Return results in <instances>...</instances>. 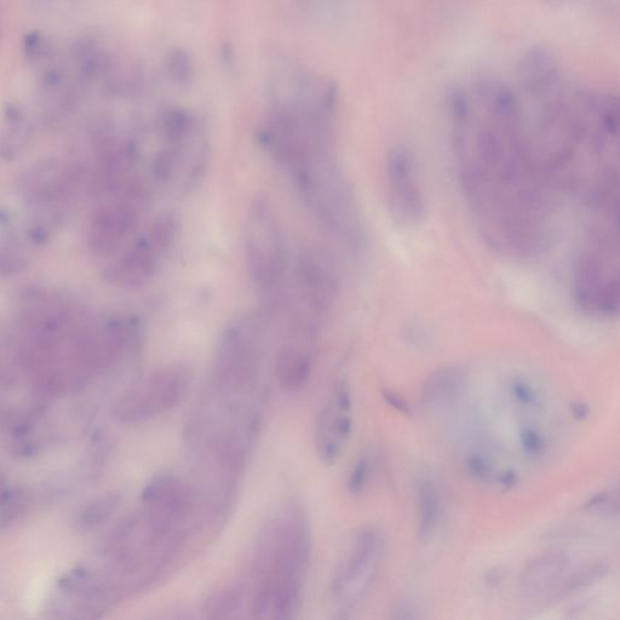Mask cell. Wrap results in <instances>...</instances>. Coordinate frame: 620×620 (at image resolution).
Returning a JSON list of instances; mask_svg holds the SVG:
<instances>
[{"label": "cell", "mask_w": 620, "mask_h": 620, "mask_svg": "<svg viewBox=\"0 0 620 620\" xmlns=\"http://www.w3.org/2000/svg\"><path fill=\"white\" fill-rule=\"evenodd\" d=\"M453 143L464 198L482 238L515 258H531L550 239L551 185L515 95L482 85L453 103Z\"/></svg>", "instance_id": "6da1fadb"}, {"label": "cell", "mask_w": 620, "mask_h": 620, "mask_svg": "<svg viewBox=\"0 0 620 620\" xmlns=\"http://www.w3.org/2000/svg\"><path fill=\"white\" fill-rule=\"evenodd\" d=\"M312 554L307 515L289 505L258 533L252 572L251 612L258 619H292L300 608Z\"/></svg>", "instance_id": "7a4b0ae2"}, {"label": "cell", "mask_w": 620, "mask_h": 620, "mask_svg": "<svg viewBox=\"0 0 620 620\" xmlns=\"http://www.w3.org/2000/svg\"><path fill=\"white\" fill-rule=\"evenodd\" d=\"M304 203L350 251L365 249V229L352 188L327 149L309 154L290 170Z\"/></svg>", "instance_id": "3957f363"}, {"label": "cell", "mask_w": 620, "mask_h": 620, "mask_svg": "<svg viewBox=\"0 0 620 620\" xmlns=\"http://www.w3.org/2000/svg\"><path fill=\"white\" fill-rule=\"evenodd\" d=\"M600 222L591 229L579 260L574 290L579 306L596 317L618 312V225L617 214L599 212Z\"/></svg>", "instance_id": "277c9868"}, {"label": "cell", "mask_w": 620, "mask_h": 620, "mask_svg": "<svg viewBox=\"0 0 620 620\" xmlns=\"http://www.w3.org/2000/svg\"><path fill=\"white\" fill-rule=\"evenodd\" d=\"M261 353V327L252 317H240L227 326L218 343L215 388L244 393L255 387Z\"/></svg>", "instance_id": "5b68a950"}, {"label": "cell", "mask_w": 620, "mask_h": 620, "mask_svg": "<svg viewBox=\"0 0 620 620\" xmlns=\"http://www.w3.org/2000/svg\"><path fill=\"white\" fill-rule=\"evenodd\" d=\"M179 222L172 215L157 218L124 254L106 271L112 285L134 289L146 285L157 274L160 263L175 245Z\"/></svg>", "instance_id": "8992f818"}, {"label": "cell", "mask_w": 620, "mask_h": 620, "mask_svg": "<svg viewBox=\"0 0 620 620\" xmlns=\"http://www.w3.org/2000/svg\"><path fill=\"white\" fill-rule=\"evenodd\" d=\"M246 266L250 278L263 290H272L283 278L285 246L266 200L258 198L251 206L245 237Z\"/></svg>", "instance_id": "52a82bcc"}, {"label": "cell", "mask_w": 620, "mask_h": 620, "mask_svg": "<svg viewBox=\"0 0 620 620\" xmlns=\"http://www.w3.org/2000/svg\"><path fill=\"white\" fill-rule=\"evenodd\" d=\"M188 382L187 372L180 367L155 371L119 401L114 413L124 423L148 421L179 405Z\"/></svg>", "instance_id": "ba28073f"}, {"label": "cell", "mask_w": 620, "mask_h": 620, "mask_svg": "<svg viewBox=\"0 0 620 620\" xmlns=\"http://www.w3.org/2000/svg\"><path fill=\"white\" fill-rule=\"evenodd\" d=\"M113 197L117 198L97 210L90 222L89 246L99 256H111L122 248L135 231L145 203V191L136 182Z\"/></svg>", "instance_id": "9c48e42d"}, {"label": "cell", "mask_w": 620, "mask_h": 620, "mask_svg": "<svg viewBox=\"0 0 620 620\" xmlns=\"http://www.w3.org/2000/svg\"><path fill=\"white\" fill-rule=\"evenodd\" d=\"M386 183L388 206L394 220L403 226H418L426 217L427 204L410 149L396 146L389 152Z\"/></svg>", "instance_id": "30bf717a"}, {"label": "cell", "mask_w": 620, "mask_h": 620, "mask_svg": "<svg viewBox=\"0 0 620 620\" xmlns=\"http://www.w3.org/2000/svg\"><path fill=\"white\" fill-rule=\"evenodd\" d=\"M382 550V537L376 528L365 527L355 535L331 579L330 590L334 599L344 597L350 602L360 599L375 576Z\"/></svg>", "instance_id": "8fae6325"}, {"label": "cell", "mask_w": 620, "mask_h": 620, "mask_svg": "<svg viewBox=\"0 0 620 620\" xmlns=\"http://www.w3.org/2000/svg\"><path fill=\"white\" fill-rule=\"evenodd\" d=\"M197 491L177 475L155 476L142 492L146 514L152 525L166 535H182L179 527L185 525L195 509Z\"/></svg>", "instance_id": "7c38bea8"}, {"label": "cell", "mask_w": 620, "mask_h": 620, "mask_svg": "<svg viewBox=\"0 0 620 620\" xmlns=\"http://www.w3.org/2000/svg\"><path fill=\"white\" fill-rule=\"evenodd\" d=\"M352 406V394L347 383H338L319 415L315 432L319 457L326 464L337 462L352 434Z\"/></svg>", "instance_id": "4fadbf2b"}, {"label": "cell", "mask_w": 620, "mask_h": 620, "mask_svg": "<svg viewBox=\"0 0 620 620\" xmlns=\"http://www.w3.org/2000/svg\"><path fill=\"white\" fill-rule=\"evenodd\" d=\"M79 180V169L59 160H45L27 172L21 189L31 205L54 209L55 204L70 198Z\"/></svg>", "instance_id": "5bb4252c"}, {"label": "cell", "mask_w": 620, "mask_h": 620, "mask_svg": "<svg viewBox=\"0 0 620 620\" xmlns=\"http://www.w3.org/2000/svg\"><path fill=\"white\" fill-rule=\"evenodd\" d=\"M298 281L306 310L313 317L323 315L332 307L337 296V277L334 266L319 252H307L298 264Z\"/></svg>", "instance_id": "9a60e30c"}, {"label": "cell", "mask_w": 620, "mask_h": 620, "mask_svg": "<svg viewBox=\"0 0 620 620\" xmlns=\"http://www.w3.org/2000/svg\"><path fill=\"white\" fill-rule=\"evenodd\" d=\"M570 566V558L562 551L547 553L533 559L522 571L519 593L524 599H539L553 593Z\"/></svg>", "instance_id": "2e32d148"}, {"label": "cell", "mask_w": 620, "mask_h": 620, "mask_svg": "<svg viewBox=\"0 0 620 620\" xmlns=\"http://www.w3.org/2000/svg\"><path fill=\"white\" fill-rule=\"evenodd\" d=\"M312 367V353L301 343L284 344L275 358V376L280 387L287 392H296L306 386Z\"/></svg>", "instance_id": "e0dca14e"}, {"label": "cell", "mask_w": 620, "mask_h": 620, "mask_svg": "<svg viewBox=\"0 0 620 620\" xmlns=\"http://www.w3.org/2000/svg\"><path fill=\"white\" fill-rule=\"evenodd\" d=\"M464 383L465 372L461 367L450 366L435 371L422 389L424 405L439 407L453 403L462 393Z\"/></svg>", "instance_id": "ac0fdd59"}, {"label": "cell", "mask_w": 620, "mask_h": 620, "mask_svg": "<svg viewBox=\"0 0 620 620\" xmlns=\"http://www.w3.org/2000/svg\"><path fill=\"white\" fill-rule=\"evenodd\" d=\"M419 503L418 536L421 541H427L433 536L441 518V498L433 482L418 481Z\"/></svg>", "instance_id": "d6986e66"}, {"label": "cell", "mask_w": 620, "mask_h": 620, "mask_svg": "<svg viewBox=\"0 0 620 620\" xmlns=\"http://www.w3.org/2000/svg\"><path fill=\"white\" fill-rule=\"evenodd\" d=\"M608 572H610V566L604 564V562H595L593 565L585 566L558 584V587L555 589L554 599L562 600L581 593V591L601 582Z\"/></svg>", "instance_id": "ffe728a7"}, {"label": "cell", "mask_w": 620, "mask_h": 620, "mask_svg": "<svg viewBox=\"0 0 620 620\" xmlns=\"http://www.w3.org/2000/svg\"><path fill=\"white\" fill-rule=\"evenodd\" d=\"M243 606V591L237 587H225L214 591L205 602L204 612L211 619L237 617Z\"/></svg>", "instance_id": "44dd1931"}, {"label": "cell", "mask_w": 620, "mask_h": 620, "mask_svg": "<svg viewBox=\"0 0 620 620\" xmlns=\"http://www.w3.org/2000/svg\"><path fill=\"white\" fill-rule=\"evenodd\" d=\"M27 264L24 246L15 238L0 237V274L19 273Z\"/></svg>", "instance_id": "7402d4cb"}, {"label": "cell", "mask_w": 620, "mask_h": 620, "mask_svg": "<svg viewBox=\"0 0 620 620\" xmlns=\"http://www.w3.org/2000/svg\"><path fill=\"white\" fill-rule=\"evenodd\" d=\"M120 503V495L117 492L103 496L94 504H91L84 514V522L88 525H100L111 516Z\"/></svg>", "instance_id": "603a6c76"}, {"label": "cell", "mask_w": 620, "mask_h": 620, "mask_svg": "<svg viewBox=\"0 0 620 620\" xmlns=\"http://www.w3.org/2000/svg\"><path fill=\"white\" fill-rule=\"evenodd\" d=\"M166 68L172 80L179 84H187L194 74L193 63L186 51L176 49L172 50L166 59Z\"/></svg>", "instance_id": "cb8c5ba5"}, {"label": "cell", "mask_w": 620, "mask_h": 620, "mask_svg": "<svg viewBox=\"0 0 620 620\" xmlns=\"http://www.w3.org/2000/svg\"><path fill=\"white\" fill-rule=\"evenodd\" d=\"M370 469V462L367 461L365 457L360 458L359 461L355 463L348 479V489L352 495L358 496L365 490L367 480H369L370 476Z\"/></svg>", "instance_id": "d4e9b609"}, {"label": "cell", "mask_w": 620, "mask_h": 620, "mask_svg": "<svg viewBox=\"0 0 620 620\" xmlns=\"http://www.w3.org/2000/svg\"><path fill=\"white\" fill-rule=\"evenodd\" d=\"M510 394L522 406L533 407L538 404L539 398L536 390L532 388L530 383L520 380V378H515L510 383Z\"/></svg>", "instance_id": "484cf974"}, {"label": "cell", "mask_w": 620, "mask_h": 620, "mask_svg": "<svg viewBox=\"0 0 620 620\" xmlns=\"http://www.w3.org/2000/svg\"><path fill=\"white\" fill-rule=\"evenodd\" d=\"M520 444L528 456L539 457L543 455L545 447L544 439L536 429L528 427L522 429L520 433Z\"/></svg>", "instance_id": "4316f807"}, {"label": "cell", "mask_w": 620, "mask_h": 620, "mask_svg": "<svg viewBox=\"0 0 620 620\" xmlns=\"http://www.w3.org/2000/svg\"><path fill=\"white\" fill-rule=\"evenodd\" d=\"M467 472L472 478L480 482H489L493 476L492 465L485 457L473 455L467 459Z\"/></svg>", "instance_id": "83f0119b"}, {"label": "cell", "mask_w": 620, "mask_h": 620, "mask_svg": "<svg viewBox=\"0 0 620 620\" xmlns=\"http://www.w3.org/2000/svg\"><path fill=\"white\" fill-rule=\"evenodd\" d=\"M382 396L384 401H386L387 404L392 406L394 410L403 413V415L405 416H412L411 406L407 404L406 401L401 398L399 394H396L395 392H393V390L384 389L382 392Z\"/></svg>", "instance_id": "f1b7e54d"}, {"label": "cell", "mask_w": 620, "mask_h": 620, "mask_svg": "<svg viewBox=\"0 0 620 620\" xmlns=\"http://www.w3.org/2000/svg\"><path fill=\"white\" fill-rule=\"evenodd\" d=\"M390 618L393 619H417L419 618L416 608H413L410 605H399L396 606L393 610L392 616Z\"/></svg>", "instance_id": "f546056e"}, {"label": "cell", "mask_w": 620, "mask_h": 620, "mask_svg": "<svg viewBox=\"0 0 620 620\" xmlns=\"http://www.w3.org/2000/svg\"><path fill=\"white\" fill-rule=\"evenodd\" d=\"M498 482L499 485L504 487V489L510 490L519 484V476L514 472V470H507V472L499 475Z\"/></svg>", "instance_id": "4dcf8cb0"}, {"label": "cell", "mask_w": 620, "mask_h": 620, "mask_svg": "<svg viewBox=\"0 0 620 620\" xmlns=\"http://www.w3.org/2000/svg\"><path fill=\"white\" fill-rule=\"evenodd\" d=\"M608 501H610V495L607 492L596 493L595 496L591 497L587 503H585V508L589 510L600 509L601 507H605Z\"/></svg>", "instance_id": "1f68e13d"}, {"label": "cell", "mask_w": 620, "mask_h": 620, "mask_svg": "<svg viewBox=\"0 0 620 620\" xmlns=\"http://www.w3.org/2000/svg\"><path fill=\"white\" fill-rule=\"evenodd\" d=\"M504 573L499 567L492 568L486 573L485 582L490 588H497L503 582Z\"/></svg>", "instance_id": "d6a6232c"}, {"label": "cell", "mask_w": 620, "mask_h": 620, "mask_svg": "<svg viewBox=\"0 0 620 620\" xmlns=\"http://www.w3.org/2000/svg\"><path fill=\"white\" fill-rule=\"evenodd\" d=\"M572 415L577 421H585L590 415V409L587 404L576 403L571 406Z\"/></svg>", "instance_id": "836d02e7"}]
</instances>
